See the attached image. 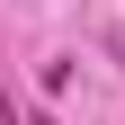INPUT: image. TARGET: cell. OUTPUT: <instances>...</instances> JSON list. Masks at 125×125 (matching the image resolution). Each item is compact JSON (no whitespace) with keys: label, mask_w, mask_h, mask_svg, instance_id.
Returning a JSON list of instances; mask_svg holds the SVG:
<instances>
[{"label":"cell","mask_w":125,"mask_h":125,"mask_svg":"<svg viewBox=\"0 0 125 125\" xmlns=\"http://www.w3.org/2000/svg\"><path fill=\"white\" fill-rule=\"evenodd\" d=\"M18 125H54V116H45V107H27V116H18Z\"/></svg>","instance_id":"cell-1"}]
</instances>
